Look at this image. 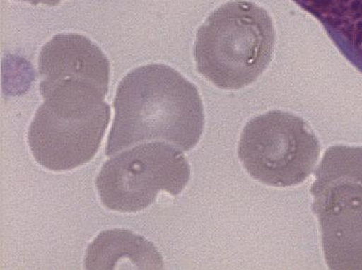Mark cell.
I'll use <instances>...</instances> for the list:
<instances>
[{"label":"cell","instance_id":"1","mask_svg":"<svg viewBox=\"0 0 362 270\" xmlns=\"http://www.w3.org/2000/svg\"><path fill=\"white\" fill-rule=\"evenodd\" d=\"M114 108L107 156L150 141L189 151L203 134L204 107L197 87L168 65H145L127 74Z\"/></svg>","mask_w":362,"mask_h":270},{"label":"cell","instance_id":"2","mask_svg":"<svg viewBox=\"0 0 362 270\" xmlns=\"http://www.w3.org/2000/svg\"><path fill=\"white\" fill-rule=\"evenodd\" d=\"M275 40L272 18L263 8L245 0L228 2L199 28L198 72L221 90H241L267 69Z\"/></svg>","mask_w":362,"mask_h":270},{"label":"cell","instance_id":"3","mask_svg":"<svg viewBox=\"0 0 362 270\" xmlns=\"http://www.w3.org/2000/svg\"><path fill=\"white\" fill-rule=\"evenodd\" d=\"M105 98L74 88L45 95L28 131L35 161L52 171L71 170L91 161L111 117Z\"/></svg>","mask_w":362,"mask_h":270},{"label":"cell","instance_id":"4","mask_svg":"<svg viewBox=\"0 0 362 270\" xmlns=\"http://www.w3.org/2000/svg\"><path fill=\"white\" fill-rule=\"evenodd\" d=\"M310 192L329 269L362 270V147L326 151Z\"/></svg>","mask_w":362,"mask_h":270},{"label":"cell","instance_id":"5","mask_svg":"<svg viewBox=\"0 0 362 270\" xmlns=\"http://www.w3.org/2000/svg\"><path fill=\"white\" fill-rule=\"evenodd\" d=\"M320 153L319 139L307 122L281 111L248 122L239 144V158L249 175L277 188L304 182Z\"/></svg>","mask_w":362,"mask_h":270},{"label":"cell","instance_id":"6","mask_svg":"<svg viewBox=\"0 0 362 270\" xmlns=\"http://www.w3.org/2000/svg\"><path fill=\"white\" fill-rule=\"evenodd\" d=\"M191 177L182 151L165 142L139 144L108 160L96 180L103 206L122 213L149 207L159 192L177 196Z\"/></svg>","mask_w":362,"mask_h":270},{"label":"cell","instance_id":"7","mask_svg":"<svg viewBox=\"0 0 362 270\" xmlns=\"http://www.w3.org/2000/svg\"><path fill=\"white\" fill-rule=\"evenodd\" d=\"M38 71L40 90L60 84H87L108 90V59L84 35L53 37L41 49Z\"/></svg>","mask_w":362,"mask_h":270},{"label":"cell","instance_id":"8","mask_svg":"<svg viewBox=\"0 0 362 270\" xmlns=\"http://www.w3.org/2000/svg\"><path fill=\"white\" fill-rule=\"evenodd\" d=\"M86 269H163L153 243L127 230L100 233L88 246Z\"/></svg>","mask_w":362,"mask_h":270},{"label":"cell","instance_id":"9","mask_svg":"<svg viewBox=\"0 0 362 270\" xmlns=\"http://www.w3.org/2000/svg\"><path fill=\"white\" fill-rule=\"evenodd\" d=\"M14 1H22L30 3L31 5H47V6H58L62 0H14Z\"/></svg>","mask_w":362,"mask_h":270}]
</instances>
